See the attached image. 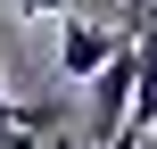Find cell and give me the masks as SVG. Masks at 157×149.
<instances>
[{"label": "cell", "instance_id": "1", "mask_svg": "<svg viewBox=\"0 0 157 149\" xmlns=\"http://www.w3.org/2000/svg\"><path fill=\"white\" fill-rule=\"evenodd\" d=\"M132 33H116V25H91V17H66L58 25V75H75V83H91L116 50H124Z\"/></svg>", "mask_w": 157, "mask_h": 149}, {"label": "cell", "instance_id": "2", "mask_svg": "<svg viewBox=\"0 0 157 149\" xmlns=\"http://www.w3.org/2000/svg\"><path fill=\"white\" fill-rule=\"evenodd\" d=\"M99 149H157L149 133H116V141H99Z\"/></svg>", "mask_w": 157, "mask_h": 149}, {"label": "cell", "instance_id": "3", "mask_svg": "<svg viewBox=\"0 0 157 149\" xmlns=\"http://www.w3.org/2000/svg\"><path fill=\"white\" fill-rule=\"evenodd\" d=\"M0 116H17V100H8V83H0Z\"/></svg>", "mask_w": 157, "mask_h": 149}]
</instances>
